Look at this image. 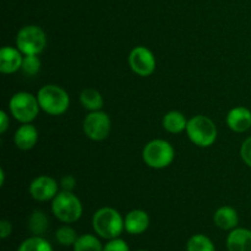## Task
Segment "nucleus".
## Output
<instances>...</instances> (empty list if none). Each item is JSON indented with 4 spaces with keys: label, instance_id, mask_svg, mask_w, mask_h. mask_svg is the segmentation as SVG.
<instances>
[{
    "label": "nucleus",
    "instance_id": "nucleus-1",
    "mask_svg": "<svg viewBox=\"0 0 251 251\" xmlns=\"http://www.w3.org/2000/svg\"><path fill=\"white\" fill-rule=\"evenodd\" d=\"M92 226L96 234L103 239L119 238L124 228V218L113 207H102L95 212Z\"/></svg>",
    "mask_w": 251,
    "mask_h": 251
},
{
    "label": "nucleus",
    "instance_id": "nucleus-2",
    "mask_svg": "<svg viewBox=\"0 0 251 251\" xmlns=\"http://www.w3.org/2000/svg\"><path fill=\"white\" fill-rule=\"evenodd\" d=\"M39 105L43 112L49 115H61L69 109L70 97L63 87L58 85H44L37 93Z\"/></svg>",
    "mask_w": 251,
    "mask_h": 251
},
{
    "label": "nucleus",
    "instance_id": "nucleus-3",
    "mask_svg": "<svg viewBox=\"0 0 251 251\" xmlns=\"http://www.w3.org/2000/svg\"><path fill=\"white\" fill-rule=\"evenodd\" d=\"M186 135L189 140L196 145L198 147H206L212 146L217 140V127L213 123L212 119H210L206 115H195L188 120L186 125Z\"/></svg>",
    "mask_w": 251,
    "mask_h": 251
},
{
    "label": "nucleus",
    "instance_id": "nucleus-4",
    "mask_svg": "<svg viewBox=\"0 0 251 251\" xmlns=\"http://www.w3.org/2000/svg\"><path fill=\"white\" fill-rule=\"evenodd\" d=\"M51 212L63 223H74L82 216L83 207L80 199L73 191H60L51 200Z\"/></svg>",
    "mask_w": 251,
    "mask_h": 251
},
{
    "label": "nucleus",
    "instance_id": "nucleus-5",
    "mask_svg": "<svg viewBox=\"0 0 251 251\" xmlns=\"http://www.w3.org/2000/svg\"><path fill=\"white\" fill-rule=\"evenodd\" d=\"M176 151L171 142L162 139H154L147 142L142 150V159L145 164L153 169H164L172 164Z\"/></svg>",
    "mask_w": 251,
    "mask_h": 251
},
{
    "label": "nucleus",
    "instance_id": "nucleus-6",
    "mask_svg": "<svg viewBox=\"0 0 251 251\" xmlns=\"http://www.w3.org/2000/svg\"><path fill=\"white\" fill-rule=\"evenodd\" d=\"M41 105H39L37 96L29 92H16L12 95L9 102L10 114L21 124L32 123L38 115Z\"/></svg>",
    "mask_w": 251,
    "mask_h": 251
},
{
    "label": "nucleus",
    "instance_id": "nucleus-7",
    "mask_svg": "<svg viewBox=\"0 0 251 251\" xmlns=\"http://www.w3.org/2000/svg\"><path fill=\"white\" fill-rule=\"evenodd\" d=\"M47 46L46 32L36 25L22 27L16 36V48L24 55H38Z\"/></svg>",
    "mask_w": 251,
    "mask_h": 251
},
{
    "label": "nucleus",
    "instance_id": "nucleus-8",
    "mask_svg": "<svg viewBox=\"0 0 251 251\" xmlns=\"http://www.w3.org/2000/svg\"><path fill=\"white\" fill-rule=\"evenodd\" d=\"M83 132L92 141H103L107 139L112 129L109 115L103 110L90 112L83 120Z\"/></svg>",
    "mask_w": 251,
    "mask_h": 251
},
{
    "label": "nucleus",
    "instance_id": "nucleus-9",
    "mask_svg": "<svg viewBox=\"0 0 251 251\" xmlns=\"http://www.w3.org/2000/svg\"><path fill=\"white\" fill-rule=\"evenodd\" d=\"M129 65L136 75L141 77L151 76L156 70V58L154 54L147 47H135L129 54Z\"/></svg>",
    "mask_w": 251,
    "mask_h": 251
},
{
    "label": "nucleus",
    "instance_id": "nucleus-10",
    "mask_svg": "<svg viewBox=\"0 0 251 251\" xmlns=\"http://www.w3.org/2000/svg\"><path fill=\"white\" fill-rule=\"evenodd\" d=\"M59 193V184L49 176H39L29 184V195L37 201L53 200Z\"/></svg>",
    "mask_w": 251,
    "mask_h": 251
},
{
    "label": "nucleus",
    "instance_id": "nucleus-11",
    "mask_svg": "<svg viewBox=\"0 0 251 251\" xmlns=\"http://www.w3.org/2000/svg\"><path fill=\"white\" fill-rule=\"evenodd\" d=\"M228 127L232 131L242 134L251 127V110L245 107H235L228 112L226 118Z\"/></svg>",
    "mask_w": 251,
    "mask_h": 251
},
{
    "label": "nucleus",
    "instance_id": "nucleus-12",
    "mask_svg": "<svg viewBox=\"0 0 251 251\" xmlns=\"http://www.w3.org/2000/svg\"><path fill=\"white\" fill-rule=\"evenodd\" d=\"M38 130L31 123L22 124L19 129L15 131L14 144L15 146L22 151H29L33 149L38 142Z\"/></svg>",
    "mask_w": 251,
    "mask_h": 251
},
{
    "label": "nucleus",
    "instance_id": "nucleus-13",
    "mask_svg": "<svg viewBox=\"0 0 251 251\" xmlns=\"http://www.w3.org/2000/svg\"><path fill=\"white\" fill-rule=\"evenodd\" d=\"M24 54L14 47H2L0 50V71L2 74H15L22 68Z\"/></svg>",
    "mask_w": 251,
    "mask_h": 251
},
{
    "label": "nucleus",
    "instance_id": "nucleus-14",
    "mask_svg": "<svg viewBox=\"0 0 251 251\" xmlns=\"http://www.w3.org/2000/svg\"><path fill=\"white\" fill-rule=\"evenodd\" d=\"M150 226V216L144 210H132L125 216L124 228L129 234H142L147 230Z\"/></svg>",
    "mask_w": 251,
    "mask_h": 251
},
{
    "label": "nucleus",
    "instance_id": "nucleus-15",
    "mask_svg": "<svg viewBox=\"0 0 251 251\" xmlns=\"http://www.w3.org/2000/svg\"><path fill=\"white\" fill-rule=\"evenodd\" d=\"M228 251H251V230L234 228L227 237Z\"/></svg>",
    "mask_w": 251,
    "mask_h": 251
},
{
    "label": "nucleus",
    "instance_id": "nucleus-16",
    "mask_svg": "<svg viewBox=\"0 0 251 251\" xmlns=\"http://www.w3.org/2000/svg\"><path fill=\"white\" fill-rule=\"evenodd\" d=\"M213 222L220 229L233 230L239 223V216L235 208L230 206H222L213 215Z\"/></svg>",
    "mask_w": 251,
    "mask_h": 251
},
{
    "label": "nucleus",
    "instance_id": "nucleus-17",
    "mask_svg": "<svg viewBox=\"0 0 251 251\" xmlns=\"http://www.w3.org/2000/svg\"><path fill=\"white\" fill-rule=\"evenodd\" d=\"M162 125H163L164 130L171 134H180L186 130L188 120L181 112L171 110L164 114L163 119H162Z\"/></svg>",
    "mask_w": 251,
    "mask_h": 251
},
{
    "label": "nucleus",
    "instance_id": "nucleus-18",
    "mask_svg": "<svg viewBox=\"0 0 251 251\" xmlns=\"http://www.w3.org/2000/svg\"><path fill=\"white\" fill-rule=\"evenodd\" d=\"M80 102L83 108L90 112L102 110L103 104H104L103 96L100 95V91L95 90V88H85L80 93Z\"/></svg>",
    "mask_w": 251,
    "mask_h": 251
},
{
    "label": "nucleus",
    "instance_id": "nucleus-19",
    "mask_svg": "<svg viewBox=\"0 0 251 251\" xmlns=\"http://www.w3.org/2000/svg\"><path fill=\"white\" fill-rule=\"evenodd\" d=\"M27 226H28V229L31 230L33 235H43L44 233L47 232L49 227V220L47 217L46 213L43 211L36 210L31 213V216L28 217V222H27Z\"/></svg>",
    "mask_w": 251,
    "mask_h": 251
},
{
    "label": "nucleus",
    "instance_id": "nucleus-20",
    "mask_svg": "<svg viewBox=\"0 0 251 251\" xmlns=\"http://www.w3.org/2000/svg\"><path fill=\"white\" fill-rule=\"evenodd\" d=\"M102 244L96 235L82 234L74 244V251H103Z\"/></svg>",
    "mask_w": 251,
    "mask_h": 251
},
{
    "label": "nucleus",
    "instance_id": "nucleus-21",
    "mask_svg": "<svg viewBox=\"0 0 251 251\" xmlns=\"http://www.w3.org/2000/svg\"><path fill=\"white\" fill-rule=\"evenodd\" d=\"M186 251H216L215 244L203 234H195L188 240Z\"/></svg>",
    "mask_w": 251,
    "mask_h": 251
},
{
    "label": "nucleus",
    "instance_id": "nucleus-22",
    "mask_svg": "<svg viewBox=\"0 0 251 251\" xmlns=\"http://www.w3.org/2000/svg\"><path fill=\"white\" fill-rule=\"evenodd\" d=\"M17 251H54L51 245L43 239L42 237L34 235V237L28 238L24 240L22 244L20 245Z\"/></svg>",
    "mask_w": 251,
    "mask_h": 251
},
{
    "label": "nucleus",
    "instance_id": "nucleus-23",
    "mask_svg": "<svg viewBox=\"0 0 251 251\" xmlns=\"http://www.w3.org/2000/svg\"><path fill=\"white\" fill-rule=\"evenodd\" d=\"M55 238L56 242L63 247H74L78 235L76 230L70 226H63L55 232Z\"/></svg>",
    "mask_w": 251,
    "mask_h": 251
},
{
    "label": "nucleus",
    "instance_id": "nucleus-24",
    "mask_svg": "<svg viewBox=\"0 0 251 251\" xmlns=\"http://www.w3.org/2000/svg\"><path fill=\"white\" fill-rule=\"evenodd\" d=\"M22 73L26 76H36L41 70V59L38 55H24L22 61Z\"/></svg>",
    "mask_w": 251,
    "mask_h": 251
},
{
    "label": "nucleus",
    "instance_id": "nucleus-25",
    "mask_svg": "<svg viewBox=\"0 0 251 251\" xmlns=\"http://www.w3.org/2000/svg\"><path fill=\"white\" fill-rule=\"evenodd\" d=\"M103 251H130V249L125 240L115 238V239L108 240V243L103 248Z\"/></svg>",
    "mask_w": 251,
    "mask_h": 251
},
{
    "label": "nucleus",
    "instance_id": "nucleus-26",
    "mask_svg": "<svg viewBox=\"0 0 251 251\" xmlns=\"http://www.w3.org/2000/svg\"><path fill=\"white\" fill-rule=\"evenodd\" d=\"M240 157L244 163L251 168V136L243 142L242 147H240Z\"/></svg>",
    "mask_w": 251,
    "mask_h": 251
},
{
    "label": "nucleus",
    "instance_id": "nucleus-27",
    "mask_svg": "<svg viewBox=\"0 0 251 251\" xmlns=\"http://www.w3.org/2000/svg\"><path fill=\"white\" fill-rule=\"evenodd\" d=\"M60 186L64 191H73L76 186L75 176H71V174L63 176L60 180Z\"/></svg>",
    "mask_w": 251,
    "mask_h": 251
},
{
    "label": "nucleus",
    "instance_id": "nucleus-28",
    "mask_svg": "<svg viewBox=\"0 0 251 251\" xmlns=\"http://www.w3.org/2000/svg\"><path fill=\"white\" fill-rule=\"evenodd\" d=\"M11 232H12L11 223L6 220H2L1 222H0V237H1V239H6V238L11 234Z\"/></svg>",
    "mask_w": 251,
    "mask_h": 251
},
{
    "label": "nucleus",
    "instance_id": "nucleus-29",
    "mask_svg": "<svg viewBox=\"0 0 251 251\" xmlns=\"http://www.w3.org/2000/svg\"><path fill=\"white\" fill-rule=\"evenodd\" d=\"M9 125H10V118L7 115V113L5 110H1L0 112V132L1 134H5L6 130L9 129Z\"/></svg>",
    "mask_w": 251,
    "mask_h": 251
},
{
    "label": "nucleus",
    "instance_id": "nucleus-30",
    "mask_svg": "<svg viewBox=\"0 0 251 251\" xmlns=\"http://www.w3.org/2000/svg\"><path fill=\"white\" fill-rule=\"evenodd\" d=\"M0 176H1V181H0V185H4V181H5V173H4V169H0Z\"/></svg>",
    "mask_w": 251,
    "mask_h": 251
},
{
    "label": "nucleus",
    "instance_id": "nucleus-31",
    "mask_svg": "<svg viewBox=\"0 0 251 251\" xmlns=\"http://www.w3.org/2000/svg\"><path fill=\"white\" fill-rule=\"evenodd\" d=\"M140 251H147V250H140Z\"/></svg>",
    "mask_w": 251,
    "mask_h": 251
}]
</instances>
